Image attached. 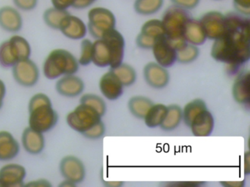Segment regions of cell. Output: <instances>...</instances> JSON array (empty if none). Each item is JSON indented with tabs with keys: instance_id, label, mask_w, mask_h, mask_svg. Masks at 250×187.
<instances>
[{
	"instance_id": "obj_3",
	"label": "cell",
	"mask_w": 250,
	"mask_h": 187,
	"mask_svg": "<svg viewBox=\"0 0 250 187\" xmlns=\"http://www.w3.org/2000/svg\"><path fill=\"white\" fill-rule=\"evenodd\" d=\"M29 112V127L40 132L52 130L58 121V112L52 108L50 99L45 94H36L30 99Z\"/></svg>"
},
{
	"instance_id": "obj_23",
	"label": "cell",
	"mask_w": 250,
	"mask_h": 187,
	"mask_svg": "<svg viewBox=\"0 0 250 187\" xmlns=\"http://www.w3.org/2000/svg\"><path fill=\"white\" fill-rule=\"evenodd\" d=\"M232 96L238 103L250 104V72L238 75L232 86Z\"/></svg>"
},
{
	"instance_id": "obj_11",
	"label": "cell",
	"mask_w": 250,
	"mask_h": 187,
	"mask_svg": "<svg viewBox=\"0 0 250 187\" xmlns=\"http://www.w3.org/2000/svg\"><path fill=\"white\" fill-rule=\"evenodd\" d=\"M151 49L156 62L165 68L173 65L176 61L177 51L166 35L158 38Z\"/></svg>"
},
{
	"instance_id": "obj_46",
	"label": "cell",
	"mask_w": 250,
	"mask_h": 187,
	"mask_svg": "<svg viewBox=\"0 0 250 187\" xmlns=\"http://www.w3.org/2000/svg\"><path fill=\"white\" fill-rule=\"evenodd\" d=\"M60 186H61V187H74V186H76V184L71 182V181H68V180H65V181H62V184H60Z\"/></svg>"
},
{
	"instance_id": "obj_10",
	"label": "cell",
	"mask_w": 250,
	"mask_h": 187,
	"mask_svg": "<svg viewBox=\"0 0 250 187\" xmlns=\"http://www.w3.org/2000/svg\"><path fill=\"white\" fill-rule=\"evenodd\" d=\"M13 75L19 84L25 87H31L39 80V69L30 58L18 61L13 67Z\"/></svg>"
},
{
	"instance_id": "obj_19",
	"label": "cell",
	"mask_w": 250,
	"mask_h": 187,
	"mask_svg": "<svg viewBox=\"0 0 250 187\" xmlns=\"http://www.w3.org/2000/svg\"><path fill=\"white\" fill-rule=\"evenodd\" d=\"M124 86L112 70L105 73L99 82L102 94L109 100H115L122 95Z\"/></svg>"
},
{
	"instance_id": "obj_40",
	"label": "cell",
	"mask_w": 250,
	"mask_h": 187,
	"mask_svg": "<svg viewBox=\"0 0 250 187\" xmlns=\"http://www.w3.org/2000/svg\"><path fill=\"white\" fill-rule=\"evenodd\" d=\"M96 1V0H76L73 7L75 9H79V10L87 8V7H90L92 4H94Z\"/></svg>"
},
{
	"instance_id": "obj_8",
	"label": "cell",
	"mask_w": 250,
	"mask_h": 187,
	"mask_svg": "<svg viewBox=\"0 0 250 187\" xmlns=\"http://www.w3.org/2000/svg\"><path fill=\"white\" fill-rule=\"evenodd\" d=\"M199 20L208 39L216 40L226 32V16L217 10L206 12Z\"/></svg>"
},
{
	"instance_id": "obj_7",
	"label": "cell",
	"mask_w": 250,
	"mask_h": 187,
	"mask_svg": "<svg viewBox=\"0 0 250 187\" xmlns=\"http://www.w3.org/2000/svg\"><path fill=\"white\" fill-rule=\"evenodd\" d=\"M87 31L95 39H101L112 29H115L116 18L109 9L104 7H92L87 13Z\"/></svg>"
},
{
	"instance_id": "obj_24",
	"label": "cell",
	"mask_w": 250,
	"mask_h": 187,
	"mask_svg": "<svg viewBox=\"0 0 250 187\" xmlns=\"http://www.w3.org/2000/svg\"><path fill=\"white\" fill-rule=\"evenodd\" d=\"M184 38L188 43L196 46L203 45L206 42L207 37L200 20L193 18L188 20L184 30Z\"/></svg>"
},
{
	"instance_id": "obj_14",
	"label": "cell",
	"mask_w": 250,
	"mask_h": 187,
	"mask_svg": "<svg viewBox=\"0 0 250 187\" xmlns=\"http://www.w3.org/2000/svg\"><path fill=\"white\" fill-rule=\"evenodd\" d=\"M103 39L107 42L111 52V69L115 68L123 63L125 50V39L122 34L114 29L105 34Z\"/></svg>"
},
{
	"instance_id": "obj_21",
	"label": "cell",
	"mask_w": 250,
	"mask_h": 187,
	"mask_svg": "<svg viewBox=\"0 0 250 187\" xmlns=\"http://www.w3.org/2000/svg\"><path fill=\"white\" fill-rule=\"evenodd\" d=\"M21 143L26 151L31 154H39L44 149L45 140L43 133L30 127L23 131Z\"/></svg>"
},
{
	"instance_id": "obj_32",
	"label": "cell",
	"mask_w": 250,
	"mask_h": 187,
	"mask_svg": "<svg viewBox=\"0 0 250 187\" xmlns=\"http://www.w3.org/2000/svg\"><path fill=\"white\" fill-rule=\"evenodd\" d=\"M200 54L198 47L187 43L182 48L177 51L176 61L181 64H189L197 59Z\"/></svg>"
},
{
	"instance_id": "obj_2",
	"label": "cell",
	"mask_w": 250,
	"mask_h": 187,
	"mask_svg": "<svg viewBox=\"0 0 250 187\" xmlns=\"http://www.w3.org/2000/svg\"><path fill=\"white\" fill-rule=\"evenodd\" d=\"M99 112L89 105L80 103L67 115L66 121L70 127L87 138L98 139L103 136L105 127Z\"/></svg>"
},
{
	"instance_id": "obj_1",
	"label": "cell",
	"mask_w": 250,
	"mask_h": 187,
	"mask_svg": "<svg viewBox=\"0 0 250 187\" xmlns=\"http://www.w3.org/2000/svg\"><path fill=\"white\" fill-rule=\"evenodd\" d=\"M225 16L226 32L213 42L210 55L216 61L238 67L250 58V16L236 11L228 12Z\"/></svg>"
},
{
	"instance_id": "obj_12",
	"label": "cell",
	"mask_w": 250,
	"mask_h": 187,
	"mask_svg": "<svg viewBox=\"0 0 250 187\" xmlns=\"http://www.w3.org/2000/svg\"><path fill=\"white\" fill-rule=\"evenodd\" d=\"M60 170L65 180L77 185L83 182L85 177V168L79 158L74 156H67L61 160Z\"/></svg>"
},
{
	"instance_id": "obj_6",
	"label": "cell",
	"mask_w": 250,
	"mask_h": 187,
	"mask_svg": "<svg viewBox=\"0 0 250 187\" xmlns=\"http://www.w3.org/2000/svg\"><path fill=\"white\" fill-rule=\"evenodd\" d=\"M191 18L189 10L173 4L167 7L162 19L167 37L169 39H184L186 26Z\"/></svg>"
},
{
	"instance_id": "obj_37",
	"label": "cell",
	"mask_w": 250,
	"mask_h": 187,
	"mask_svg": "<svg viewBox=\"0 0 250 187\" xmlns=\"http://www.w3.org/2000/svg\"><path fill=\"white\" fill-rule=\"evenodd\" d=\"M232 4L237 13L250 16V0H232Z\"/></svg>"
},
{
	"instance_id": "obj_13",
	"label": "cell",
	"mask_w": 250,
	"mask_h": 187,
	"mask_svg": "<svg viewBox=\"0 0 250 187\" xmlns=\"http://www.w3.org/2000/svg\"><path fill=\"white\" fill-rule=\"evenodd\" d=\"M26 169L16 163L7 164L0 169V187H17L24 186Z\"/></svg>"
},
{
	"instance_id": "obj_34",
	"label": "cell",
	"mask_w": 250,
	"mask_h": 187,
	"mask_svg": "<svg viewBox=\"0 0 250 187\" xmlns=\"http://www.w3.org/2000/svg\"><path fill=\"white\" fill-rule=\"evenodd\" d=\"M80 103L85 104L96 110L101 116H103L106 112V107L104 100L101 96L93 94H86L80 99Z\"/></svg>"
},
{
	"instance_id": "obj_42",
	"label": "cell",
	"mask_w": 250,
	"mask_h": 187,
	"mask_svg": "<svg viewBox=\"0 0 250 187\" xmlns=\"http://www.w3.org/2000/svg\"><path fill=\"white\" fill-rule=\"evenodd\" d=\"M5 94H6V86L5 83L0 79V109L2 108Z\"/></svg>"
},
{
	"instance_id": "obj_16",
	"label": "cell",
	"mask_w": 250,
	"mask_h": 187,
	"mask_svg": "<svg viewBox=\"0 0 250 187\" xmlns=\"http://www.w3.org/2000/svg\"><path fill=\"white\" fill-rule=\"evenodd\" d=\"M143 74L146 83L154 89H163L169 83V73L157 62L152 61L146 64Z\"/></svg>"
},
{
	"instance_id": "obj_30",
	"label": "cell",
	"mask_w": 250,
	"mask_h": 187,
	"mask_svg": "<svg viewBox=\"0 0 250 187\" xmlns=\"http://www.w3.org/2000/svg\"><path fill=\"white\" fill-rule=\"evenodd\" d=\"M68 13L67 10H61L55 7H49L43 13V20L49 27L59 30L61 20Z\"/></svg>"
},
{
	"instance_id": "obj_25",
	"label": "cell",
	"mask_w": 250,
	"mask_h": 187,
	"mask_svg": "<svg viewBox=\"0 0 250 187\" xmlns=\"http://www.w3.org/2000/svg\"><path fill=\"white\" fill-rule=\"evenodd\" d=\"M111 61V52L107 42L103 38L96 39L93 42V56L92 62L99 67L109 66Z\"/></svg>"
},
{
	"instance_id": "obj_15",
	"label": "cell",
	"mask_w": 250,
	"mask_h": 187,
	"mask_svg": "<svg viewBox=\"0 0 250 187\" xmlns=\"http://www.w3.org/2000/svg\"><path fill=\"white\" fill-rule=\"evenodd\" d=\"M59 30L66 37L78 40L87 35V26L78 16L68 13L61 20Z\"/></svg>"
},
{
	"instance_id": "obj_28",
	"label": "cell",
	"mask_w": 250,
	"mask_h": 187,
	"mask_svg": "<svg viewBox=\"0 0 250 187\" xmlns=\"http://www.w3.org/2000/svg\"><path fill=\"white\" fill-rule=\"evenodd\" d=\"M153 105V102L146 96H135L130 99L128 102V108L130 112L138 118H144L150 107Z\"/></svg>"
},
{
	"instance_id": "obj_9",
	"label": "cell",
	"mask_w": 250,
	"mask_h": 187,
	"mask_svg": "<svg viewBox=\"0 0 250 187\" xmlns=\"http://www.w3.org/2000/svg\"><path fill=\"white\" fill-rule=\"evenodd\" d=\"M165 35V28L162 20L150 19L143 25L136 38V43L143 49H151L158 38Z\"/></svg>"
},
{
	"instance_id": "obj_36",
	"label": "cell",
	"mask_w": 250,
	"mask_h": 187,
	"mask_svg": "<svg viewBox=\"0 0 250 187\" xmlns=\"http://www.w3.org/2000/svg\"><path fill=\"white\" fill-rule=\"evenodd\" d=\"M14 5L22 11H31L37 7L39 0H13Z\"/></svg>"
},
{
	"instance_id": "obj_29",
	"label": "cell",
	"mask_w": 250,
	"mask_h": 187,
	"mask_svg": "<svg viewBox=\"0 0 250 187\" xmlns=\"http://www.w3.org/2000/svg\"><path fill=\"white\" fill-rule=\"evenodd\" d=\"M182 119V109L177 105H171L167 107L166 116L159 127L165 131L175 130L179 125Z\"/></svg>"
},
{
	"instance_id": "obj_27",
	"label": "cell",
	"mask_w": 250,
	"mask_h": 187,
	"mask_svg": "<svg viewBox=\"0 0 250 187\" xmlns=\"http://www.w3.org/2000/svg\"><path fill=\"white\" fill-rule=\"evenodd\" d=\"M165 4V0H135L134 10L141 16H152L159 13Z\"/></svg>"
},
{
	"instance_id": "obj_39",
	"label": "cell",
	"mask_w": 250,
	"mask_h": 187,
	"mask_svg": "<svg viewBox=\"0 0 250 187\" xmlns=\"http://www.w3.org/2000/svg\"><path fill=\"white\" fill-rule=\"evenodd\" d=\"M76 0H51L52 7L61 10H68L70 7H73Z\"/></svg>"
},
{
	"instance_id": "obj_43",
	"label": "cell",
	"mask_w": 250,
	"mask_h": 187,
	"mask_svg": "<svg viewBox=\"0 0 250 187\" xmlns=\"http://www.w3.org/2000/svg\"><path fill=\"white\" fill-rule=\"evenodd\" d=\"M221 185L225 187H244V181H235V182H230V181H225V182H220Z\"/></svg>"
},
{
	"instance_id": "obj_18",
	"label": "cell",
	"mask_w": 250,
	"mask_h": 187,
	"mask_svg": "<svg viewBox=\"0 0 250 187\" xmlns=\"http://www.w3.org/2000/svg\"><path fill=\"white\" fill-rule=\"evenodd\" d=\"M23 26V19L20 10L13 6L0 7V27L8 32H19Z\"/></svg>"
},
{
	"instance_id": "obj_44",
	"label": "cell",
	"mask_w": 250,
	"mask_h": 187,
	"mask_svg": "<svg viewBox=\"0 0 250 187\" xmlns=\"http://www.w3.org/2000/svg\"><path fill=\"white\" fill-rule=\"evenodd\" d=\"M244 172L245 175H249L250 172V153L249 151H247L244 154Z\"/></svg>"
},
{
	"instance_id": "obj_38",
	"label": "cell",
	"mask_w": 250,
	"mask_h": 187,
	"mask_svg": "<svg viewBox=\"0 0 250 187\" xmlns=\"http://www.w3.org/2000/svg\"><path fill=\"white\" fill-rule=\"evenodd\" d=\"M173 5L187 10H194L198 7L200 0H169Z\"/></svg>"
},
{
	"instance_id": "obj_17",
	"label": "cell",
	"mask_w": 250,
	"mask_h": 187,
	"mask_svg": "<svg viewBox=\"0 0 250 187\" xmlns=\"http://www.w3.org/2000/svg\"><path fill=\"white\" fill-rule=\"evenodd\" d=\"M188 127L194 136L206 137L211 134L214 127V119L210 111L205 108L191 118Z\"/></svg>"
},
{
	"instance_id": "obj_41",
	"label": "cell",
	"mask_w": 250,
	"mask_h": 187,
	"mask_svg": "<svg viewBox=\"0 0 250 187\" xmlns=\"http://www.w3.org/2000/svg\"><path fill=\"white\" fill-rule=\"evenodd\" d=\"M27 187H51V184L46 180H39V181H33L31 183L26 184Z\"/></svg>"
},
{
	"instance_id": "obj_20",
	"label": "cell",
	"mask_w": 250,
	"mask_h": 187,
	"mask_svg": "<svg viewBox=\"0 0 250 187\" xmlns=\"http://www.w3.org/2000/svg\"><path fill=\"white\" fill-rule=\"evenodd\" d=\"M84 89V82L74 74L62 76L56 83L58 93L66 97L79 96L83 93Z\"/></svg>"
},
{
	"instance_id": "obj_35",
	"label": "cell",
	"mask_w": 250,
	"mask_h": 187,
	"mask_svg": "<svg viewBox=\"0 0 250 187\" xmlns=\"http://www.w3.org/2000/svg\"><path fill=\"white\" fill-rule=\"evenodd\" d=\"M93 56V42L89 39H84L81 42V54L79 58V64L87 66L92 62Z\"/></svg>"
},
{
	"instance_id": "obj_47",
	"label": "cell",
	"mask_w": 250,
	"mask_h": 187,
	"mask_svg": "<svg viewBox=\"0 0 250 187\" xmlns=\"http://www.w3.org/2000/svg\"><path fill=\"white\" fill-rule=\"evenodd\" d=\"M216 1H220V0H216Z\"/></svg>"
},
{
	"instance_id": "obj_22",
	"label": "cell",
	"mask_w": 250,
	"mask_h": 187,
	"mask_svg": "<svg viewBox=\"0 0 250 187\" xmlns=\"http://www.w3.org/2000/svg\"><path fill=\"white\" fill-rule=\"evenodd\" d=\"M20 150V143L13 134L8 131H0V160L14 159Z\"/></svg>"
},
{
	"instance_id": "obj_33",
	"label": "cell",
	"mask_w": 250,
	"mask_h": 187,
	"mask_svg": "<svg viewBox=\"0 0 250 187\" xmlns=\"http://www.w3.org/2000/svg\"><path fill=\"white\" fill-rule=\"evenodd\" d=\"M207 108L206 102L200 99H194L185 105L182 110V118L184 123L188 126L191 118L203 108Z\"/></svg>"
},
{
	"instance_id": "obj_5",
	"label": "cell",
	"mask_w": 250,
	"mask_h": 187,
	"mask_svg": "<svg viewBox=\"0 0 250 187\" xmlns=\"http://www.w3.org/2000/svg\"><path fill=\"white\" fill-rule=\"evenodd\" d=\"M30 44L20 35H14L0 44V65L2 67H13L18 61L30 58Z\"/></svg>"
},
{
	"instance_id": "obj_45",
	"label": "cell",
	"mask_w": 250,
	"mask_h": 187,
	"mask_svg": "<svg viewBox=\"0 0 250 187\" xmlns=\"http://www.w3.org/2000/svg\"><path fill=\"white\" fill-rule=\"evenodd\" d=\"M202 183L200 182H183V183H175V184H171L169 185L172 186H184V187H198L201 185Z\"/></svg>"
},
{
	"instance_id": "obj_26",
	"label": "cell",
	"mask_w": 250,
	"mask_h": 187,
	"mask_svg": "<svg viewBox=\"0 0 250 187\" xmlns=\"http://www.w3.org/2000/svg\"><path fill=\"white\" fill-rule=\"evenodd\" d=\"M167 107L163 104H153L145 115V123L150 128L159 127L166 116Z\"/></svg>"
},
{
	"instance_id": "obj_31",
	"label": "cell",
	"mask_w": 250,
	"mask_h": 187,
	"mask_svg": "<svg viewBox=\"0 0 250 187\" xmlns=\"http://www.w3.org/2000/svg\"><path fill=\"white\" fill-rule=\"evenodd\" d=\"M111 70L121 80L123 86H129L135 82L137 74L135 70L129 64L121 63L119 66Z\"/></svg>"
},
{
	"instance_id": "obj_4",
	"label": "cell",
	"mask_w": 250,
	"mask_h": 187,
	"mask_svg": "<svg viewBox=\"0 0 250 187\" xmlns=\"http://www.w3.org/2000/svg\"><path fill=\"white\" fill-rule=\"evenodd\" d=\"M80 64L70 51L57 48L49 53L43 63V71L46 78L54 80L78 71Z\"/></svg>"
}]
</instances>
